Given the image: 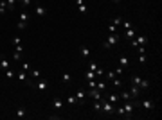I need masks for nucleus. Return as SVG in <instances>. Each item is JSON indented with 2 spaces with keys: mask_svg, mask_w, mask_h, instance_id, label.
<instances>
[{
  "mask_svg": "<svg viewBox=\"0 0 162 120\" xmlns=\"http://www.w3.org/2000/svg\"><path fill=\"white\" fill-rule=\"evenodd\" d=\"M119 40H121V38H119V34H117V32H112V34H108V38L104 40L103 47H104V49H110V47H113V45H117Z\"/></svg>",
  "mask_w": 162,
  "mask_h": 120,
  "instance_id": "nucleus-1",
  "label": "nucleus"
},
{
  "mask_svg": "<svg viewBox=\"0 0 162 120\" xmlns=\"http://www.w3.org/2000/svg\"><path fill=\"white\" fill-rule=\"evenodd\" d=\"M101 111H104V113L112 115V113H115V106H113L112 102H108L106 99H101Z\"/></svg>",
  "mask_w": 162,
  "mask_h": 120,
  "instance_id": "nucleus-2",
  "label": "nucleus"
},
{
  "mask_svg": "<svg viewBox=\"0 0 162 120\" xmlns=\"http://www.w3.org/2000/svg\"><path fill=\"white\" fill-rule=\"evenodd\" d=\"M133 108H135V102H130V100H124V106H122V109H124V118H130L133 113Z\"/></svg>",
  "mask_w": 162,
  "mask_h": 120,
  "instance_id": "nucleus-3",
  "label": "nucleus"
},
{
  "mask_svg": "<svg viewBox=\"0 0 162 120\" xmlns=\"http://www.w3.org/2000/svg\"><path fill=\"white\" fill-rule=\"evenodd\" d=\"M130 43H132L133 47H139V45H148V36H144V34H141V36H135L133 40H130Z\"/></svg>",
  "mask_w": 162,
  "mask_h": 120,
  "instance_id": "nucleus-4",
  "label": "nucleus"
},
{
  "mask_svg": "<svg viewBox=\"0 0 162 120\" xmlns=\"http://www.w3.org/2000/svg\"><path fill=\"white\" fill-rule=\"evenodd\" d=\"M87 97H92L94 100H101L103 99V93L97 88H90V90L87 91Z\"/></svg>",
  "mask_w": 162,
  "mask_h": 120,
  "instance_id": "nucleus-5",
  "label": "nucleus"
},
{
  "mask_svg": "<svg viewBox=\"0 0 162 120\" xmlns=\"http://www.w3.org/2000/svg\"><path fill=\"white\" fill-rule=\"evenodd\" d=\"M49 88V81L47 79H40L38 82H34V90H38V91H45Z\"/></svg>",
  "mask_w": 162,
  "mask_h": 120,
  "instance_id": "nucleus-6",
  "label": "nucleus"
},
{
  "mask_svg": "<svg viewBox=\"0 0 162 120\" xmlns=\"http://www.w3.org/2000/svg\"><path fill=\"white\" fill-rule=\"evenodd\" d=\"M34 14H38V16H47V9H45L41 4H34Z\"/></svg>",
  "mask_w": 162,
  "mask_h": 120,
  "instance_id": "nucleus-7",
  "label": "nucleus"
},
{
  "mask_svg": "<svg viewBox=\"0 0 162 120\" xmlns=\"http://www.w3.org/2000/svg\"><path fill=\"white\" fill-rule=\"evenodd\" d=\"M74 97H76V100H78V104H81V102H85V99H87V91L85 90H78Z\"/></svg>",
  "mask_w": 162,
  "mask_h": 120,
  "instance_id": "nucleus-8",
  "label": "nucleus"
},
{
  "mask_svg": "<svg viewBox=\"0 0 162 120\" xmlns=\"http://www.w3.org/2000/svg\"><path fill=\"white\" fill-rule=\"evenodd\" d=\"M119 65H121V68H128L130 66V59L126 56H119Z\"/></svg>",
  "mask_w": 162,
  "mask_h": 120,
  "instance_id": "nucleus-9",
  "label": "nucleus"
},
{
  "mask_svg": "<svg viewBox=\"0 0 162 120\" xmlns=\"http://www.w3.org/2000/svg\"><path fill=\"white\" fill-rule=\"evenodd\" d=\"M15 115H16V118H23V117L27 115V108H25V106H20V108L16 109V113H15Z\"/></svg>",
  "mask_w": 162,
  "mask_h": 120,
  "instance_id": "nucleus-10",
  "label": "nucleus"
},
{
  "mask_svg": "<svg viewBox=\"0 0 162 120\" xmlns=\"http://www.w3.org/2000/svg\"><path fill=\"white\" fill-rule=\"evenodd\" d=\"M106 100L112 102V104H115V102L119 100V93H115V91H113V93H108V95H106Z\"/></svg>",
  "mask_w": 162,
  "mask_h": 120,
  "instance_id": "nucleus-11",
  "label": "nucleus"
},
{
  "mask_svg": "<svg viewBox=\"0 0 162 120\" xmlns=\"http://www.w3.org/2000/svg\"><path fill=\"white\" fill-rule=\"evenodd\" d=\"M0 66H2V70H9V61L6 59V56H0Z\"/></svg>",
  "mask_w": 162,
  "mask_h": 120,
  "instance_id": "nucleus-12",
  "label": "nucleus"
},
{
  "mask_svg": "<svg viewBox=\"0 0 162 120\" xmlns=\"http://www.w3.org/2000/svg\"><path fill=\"white\" fill-rule=\"evenodd\" d=\"M52 108H54V109H63V100H60V99H54L52 100Z\"/></svg>",
  "mask_w": 162,
  "mask_h": 120,
  "instance_id": "nucleus-13",
  "label": "nucleus"
},
{
  "mask_svg": "<svg viewBox=\"0 0 162 120\" xmlns=\"http://www.w3.org/2000/svg\"><path fill=\"white\" fill-rule=\"evenodd\" d=\"M150 88V81L148 79H141V82H139V90H148Z\"/></svg>",
  "mask_w": 162,
  "mask_h": 120,
  "instance_id": "nucleus-14",
  "label": "nucleus"
},
{
  "mask_svg": "<svg viewBox=\"0 0 162 120\" xmlns=\"http://www.w3.org/2000/svg\"><path fill=\"white\" fill-rule=\"evenodd\" d=\"M142 106H144V109H148V111H151L153 109V100H142Z\"/></svg>",
  "mask_w": 162,
  "mask_h": 120,
  "instance_id": "nucleus-15",
  "label": "nucleus"
},
{
  "mask_svg": "<svg viewBox=\"0 0 162 120\" xmlns=\"http://www.w3.org/2000/svg\"><path fill=\"white\" fill-rule=\"evenodd\" d=\"M79 52H81V56H85V58H90V49L88 47H79Z\"/></svg>",
  "mask_w": 162,
  "mask_h": 120,
  "instance_id": "nucleus-16",
  "label": "nucleus"
},
{
  "mask_svg": "<svg viewBox=\"0 0 162 120\" xmlns=\"http://www.w3.org/2000/svg\"><path fill=\"white\" fill-rule=\"evenodd\" d=\"M96 88H97V90L101 91V93H104V91H106V82H103V81H97Z\"/></svg>",
  "mask_w": 162,
  "mask_h": 120,
  "instance_id": "nucleus-17",
  "label": "nucleus"
},
{
  "mask_svg": "<svg viewBox=\"0 0 162 120\" xmlns=\"http://www.w3.org/2000/svg\"><path fill=\"white\" fill-rule=\"evenodd\" d=\"M6 13H7V2L0 0V14H6Z\"/></svg>",
  "mask_w": 162,
  "mask_h": 120,
  "instance_id": "nucleus-18",
  "label": "nucleus"
},
{
  "mask_svg": "<svg viewBox=\"0 0 162 120\" xmlns=\"http://www.w3.org/2000/svg\"><path fill=\"white\" fill-rule=\"evenodd\" d=\"M139 91H141L139 86H133V84L130 86V95H132V97H139Z\"/></svg>",
  "mask_w": 162,
  "mask_h": 120,
  "instance_id": "nucleus-19",
  "label": "nucleus"
},
{
  "mask_svg": "<svg viewBox=\"0 0 162 120\" xmlns=\"http://www.w3.org/2000/svg\"><path fill=\"white\" fill-rule=\"evenodd\" d=\"M40 75H41V72L38 68H31V77L32 79H40Z\"/></svg>",
  "mask_w": 162,
  "mask_h": 120,
  "instance_id": "nucleus-20",
  "label": "nucleus"
},
{
  "mask_svg": "<svg viewBox=\"0 0 162 120\" xmlns=\"http://www.w3.org/2000/svg\"><path fill=\"white\" fill-rule=\"evenodd\" d=\"M16 77H18V81H22V82H23V81H27V72L20 70L18 74H16Z\"/></svg>",
  "mask_w": 162,
  "mask_h": 120,
  "instance_id": "nucleus-21",
  "label": "nucleus"
},
{
  "mask_svg": "<svg viewBox=\"0 0 162 120\" xmlns=\"http://www.w3.org/2000/svg\"><path fill=\"white\" fill-rule=\"evenodd\" d=\"M61 79H63V82H70V81H72V75L69 74V72H63V74H61Z\"/></svg>",
  "mask_w": 162,
  "mask_h": 120,
  "instance_id": "nucleus-22",
  "label": "nucleus"
},
{
  "mask_svg": "<svg viewBox=\"0 0 162 120\" xmlns=\"http://www.w3.org/2000/svg\"><path fill=\"white\" fill-rule=\"evenodd\" d=\"M20 20L22 22H29V13L25 9H22V13H20Z\"/></svg>",
  "mask_w": 162,
  "mask_h": 120,
  "instance_id": "nucleus-23",
  "label": "nucleus"
},
{
  "mask_svg": "<svg viewBox=\"0 0 162 120\" xmlns=\"http://www.w3.org/2000/svg\"><path fill=\"white\" fill-rule=\"evenodd\" d=\"M119 99H122V100H130V99H132V95H130V91H122V93H119Z\"/></svg>",
  "mask_w": 162,
  "mask_h": 120,
  "instance_id": "nucleus-24",
  "label": "nucleus"
},
{
  "mask_svg": "<svg viewBox=\"0 0 162 120\" xmlns=\"http://www.w3.org/2000/svg\"><path fill=\"white\" fill-rule=\"evenodd\" d=\"M126 38H128V40H133V38H135V29H126Z\"/></svg>",
  "mask_w": 162,
  "mask_h": 120,
  "instance_id": "nucleus-25",
  "label": "nucleus"
},
{
  "mask_svg": "<svg viewBox=\"0 0 162 120\" xmlns=\"http://www.w3.org/2000/svg\"><path fill=\"white\" fill-rule=\"evenodd\" d=\"M121 23H122V18H121V16H115V18L112 20V25H115V27H119Z\"/></svg>",
  "mask_w": 162,
  "mask_h": 120,
  "instance_id": "nucleus-26",
  "label": "nucleus"
},
{
  "mask_svg": "<svg viewBox=\"0 0 162 120\" xmlns=\"http://www.w3.org/2000/svg\"><path fill=\"white\" fill-rule=\"evenodd\" d=\"M85 79L87 81H90V79H96V74L92 70H87V74H85Z\"/></svg>",
  "mask_w": 162,
  "mask_h": 120,
  "instance_id": "nucleus-27",
  "label": "nucleus"
},
{
  "mask_svg": "<svg viewBox=\"0 0 162 120\" xmlns=\"http://www.w3.org/2000/svg\"><path fill=\"white\" fill-rule=\"evenodd\" d=\"M67 104H70V106H74V104H78V100H76V97H74V95H69V97H67Z\"/></svg>",
  "mask_w": 162,
  "mask_h": 120,
  "instance_id": "nucleus-28",
  "label": "nucleus"
},
{
  "mask_svg": "<svg viewBox=\"0 0 162 120\" xmlns=\"http://www.w3.org/2000/svg\"><path fill=\"white\" fill-rule=\"evenodd\" d=\"M97 68H99V66H97V63H96V61H90V65H88V70H92L94 74H96V70H97Z\"/></svg>",
  "mask_w": 162,
  "mask_h": 120,
  "instance_id": "nucleus-29",
  "label": "nucleus"
},
{
  "mask_svg": "<svg viewBox=\"0 0 162 120\" xmlns=\"http://www.w3.org/2000/svg\"><path fill=\"white\" fill-rule=\"evenodd\" d=\"M112 81H113V86H115V88H119V86H122V81L119 79V77H113Z\"/></svg>",
  "mask_w": 162,
  "mask_h": 120,
  "instance_id": "nucleus-30",
  "label": "nucleus"
},
{
  "mask_svg": "<svg viewBox=\"0 0 162 120\" xmlns=\"http://www.w3.org/2000/svg\"><path fill=\"white\" fill-rule=\"evenodd\" d=\"M139 82H141V77H139V75H133L132 77V84L133 86H139Z\"/></svg>",
  "mask_w": 162,
  "mask_h": 120,
  "instance_id": "nucleus-31",
  "label": "nucleus"
},
{
  "mask_svg": "<svg viewBox=\"0 0 162 120\" xmlns=\"http://www.w3.org/2000/svg\"><path fill=\"white\" fill-rule=\"evenodd\" d=\"M11 41H13V47H15V45H22V38L20 36H15Z\"/></svg>",
  "mask_w": 162,
  "mask_h": 120,
  "instance_id": "nucleus-32",
  "label": "nucleus"
},
{
  "mask_svg": "<svg viewBox=\"0 0 162 120\" xmlns=\"http://www.w3.org/2000/svg\"><path fill=\"white\" fill-rule=\"evenodd\" d=\"M94 111H101V100H96V102H94Z\"/></svg>",
  "mask_w": 162,
  "mask_h": 120,
  "instance_id": "nucleus-33",
  "label": "nucleus"
},
{
  "mask_svg": "<svg viewBox=\"0 0 162 120\" xmlns=\"http://www.w3.org/2000/svg\"><path fill=\"white\" fill-rule=\"evenodd\" d=\"M22 70L23 72H31V65L29 63H22Z\"/></svg>",
  "mask_w": 162,
  "mask_h": 120,
  "instance_id": "nucleus-34",
  "label": "nucleus"
},
{
  "mask_svg": "<svg viewBox=\"0 0 162 120\" xmlns=\"http://www.w3.org/2000/svg\"><path fill=\"white\" fill-rule=\"evenodd\" d=\"M146 59H148V58H146V54H139V63H141V65H144Z\"/></svg>",
  "mask_w": 162,
  "mask_h": 120,
  "instance_id": "nucleus-35",
  "label": "nucleus"
},
{
  "mask_svg": "<svg viewBox=\"0 0 162 120\" xmlns=\"http://www.w3.org/2000/svg\"><path fill=\"white\" fill-rule=\"evenodd\" d=\"M6 77H7V79H13V77H15V72L11 70V68H9V70H6Z\"/></svg>",
  "mask_w": 162,
  "mask_h": 120,
  "instance_id": "nucleus-36",
  "label": "nucleus"
},
{
  "mask_svg": "<svg viewBox=\"0 0 162 120\" xmlns=\"http://www.w3.org/2000/svg\"><path fill=\"white\" fill-rule=\"evenodd\" d=\"M106 29H108V34H112V32H117V27H115V25H108V27H106Z\"/></svg>",
  "mask_w": 162,
  "mask_h": 120,
  "instance_id": "nucleus-37",
  "label": "nucleus"
},
{
  "mask_svg": "<svg viewBox=\"0 0 162 120\" xmlns=\"http://www.w3.org/2000/svg\"><path fill=\"white\" fill-rule=\"evenodd\" d=\"M121 25L124 27V29H132V23H130L128 20H122V23H121Z\"/></svg>",
  "mask_w": 162,
  "mask_h": 120,
  "instance_id": "nucleus-38",
  "label": "nucleus"
},
{
  "mask_svg": "<svg viewBox=\"0 0 162 120\" xmlns=\"http://www.w3.org/2000/svg\"><path fill=\"white\" fill-rule=\"evenodd\" d=\"M78 9H79V13H87V11H88V7H87L85 4H81V6H78Z\"/></svg>",
  "mask_w": 162,
  "mask_h": 120,
  "instance_id": "nucleus-39",
  "label": "nucleus"
},
{
  "mask_svg": "<svg viewBox=\"0 0 162 120\" xmlns=\"http://www.w3.org/2000/svg\"><path fill=\"white\" fill-rule=\"evenodd\" d=\"M25 25H27V22H18V23H16V27H18V29H25Z\"/></svg>",
  "mask_w": 162,
  "mask_h": 120,
  "instance_id": "nucleus-40",
  "label": "nucleus"
},
{
  "mask_svg": "<svg viewBox=\"0 0 162 120\" xmlns=\"http://www.w3.org/2000/svg\"><path fill=\"white\" fill-rule=\"evenodd\" d=\"M13 59H15V61H20L22 59V54H20V52H15V54H13Z\"/></svg>",
  "mask_w": 162,
  "mask_h": 120,
  "instance_id": "nucleus-41",
  "label": "nucleus"
},
{
  "mask_svg": "<svg viewBox=\"0 0 162 120\" xmlns=\"http://www.w3.org/2000/svg\"><path fill=\"white\" fill-rule=\"evenodd\" d=\"M103 74H104V70H103L101 66H99V68H97V70H96V77H101Z\"/></svg>",
  "mask_w": 162,
  "mask_h": 120,
  "instance_id": "nucleus-42",
  "label": "nucleus"
},
{
  "mask_svg": "<svg viewBox=\"0 0 162 120\" xmlns=\"http://www.w3.org/2000/svg\"><path fill=\"white\" fill-rule=\"evenodd\" d=\"M96 84H97V81H96V79H90V81H88V86H90V88H96Z\"/></svg>",
  "mask_w": 162,
  "mask_h": 120,
  "instance_id": "nucleus-43",
  "label": "nucleus"
},
{
  "mask_svg": "<svg viewBox=\"0 0 162 120\" xmlns=\"http://www.w3.org/2000/svg\"><path fill=\"white\" fill-rule=\"evenodd\" d=\"M15 52H23V47H22V45H15Z\"/></svg>",
  "mask_w": 162,
  "mask_h": 120,
  "instance_id": "nucleus-44",
  "label": "nucleus"
},
{
  "mask_svg": "<svg viewBox=\"0 0 162 120\" xmlns=\"http://www.w3.org/2000/svg\"><path fill=\"white\" fill-rule=\"evenodd\" d=\"M106 77H108V79H113V77H115V72H106Z\"/></svg>",
  "mask_w": 162,
  "mask_h": 120,
  "instance_id": "nucleus-45",
  "label": "nucleus"
},
{
  "mask_svg": "<svg viewBox=\"0 0 162 120\" xmlns=\"http://www.w3.org/2000/svg\"><path fill=\"white\" fill-rule=\"evenodd\" d=\"M117 115H121V117H124V109H122V106H121V108H117Z\"/></svg>",
  "mask_w": 162,
  "mask_h": 120,
  "instance_id": "nucleus-46",
  "label": "nucleus"
},
{
  "mask_svg": "<svg viewBox=\"0 0 162 120\" xmlns=\"http://www.w3.org/2000/svg\"><path fill=\"white\" fill-rule=\"evenodd\" d=\"M119 74H122V68L119 66V68H115V75H119Z\"/></svg>",
  "mask_w": 162,
  "mask_h": 120,
  "instance_id": "nucleus-47",
  "label": "nucleus"
},
{
  "mask_svg": "<svg viewBox=\"0 0 162 120\" xmlns=\"http://www.w3.org/2000/svg\"><path fill=\"white\" fill-rule=\"evenodd\" d=\"M76 2V6H81V4H85V0H74Z\"/></svg>",
  "mask_w": 162,
  "mask_h": 120,
  "instance_id": "nucleus-48",
  "label": "nucleus"
},
{
  "mask_svg": "<svg viewBox=\"0 0 162 120\" xmlns=\"http://www.w3.org/2000/svg\"><path fill=\"white\" fill-rule=\"evenodd\" d=\"M112 2H113V4H121V0H112Z\"/></svg>",
  "mask_w": 162,
  "mask_h": 120,
  "instance_id": "nucleus-49",
  "label": "nucleus"
}]
</instances>
